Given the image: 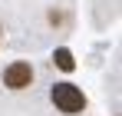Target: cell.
<instances>
[{
	"label": "cell",
	"mask_w": 122,
	"mask_h": 116,
	"mask_svg": "<svg viewBox=\"0 0 122 116\" xmlns=\"http://www.w3.org/2000/svg\"><path fill=\"white\" fill-rule=\"evenodd\" d=\"M50 96H53V103H56L60 113L73 116V113H82V110H86V96H82L79 86H73V83H56Z\"/></svg>",
	"instance_id": "6da1fadb"
},
{
	"label": "cell",
	"mask_w": 122,
	"mask_h": 116,
	"mask_svg": "<svg viewBox=\"0 0 122 116\" xmlns=\"http://www.w3.org/2000/svg\"><path fill=\"white\" fill-rule=\"evenodd\" d=\"M30 83H33V66L26 60H17L3 70V86L7 90H26Z\"/></svg>",
	"instance_id": "7a4b0ae2"
},
{
	"label": "cell",
	"mask_w": 122,
	"mask_h": 116,
	"mask_svg": "<svg viewBox=\"0 0 122 116\" xmlns=\"http://www.w3.org/2000/svg\"><path fill=\"white\" fill-rule=\"evenodd\" d=\"M53 63H56V66H60V70H66V73H69V70H73V66H76V60H73V53H69V50H66V46H60V50H56V53H53Z\"/></svg>",
	"instance_id": "3957f363"
}]
</instances>
